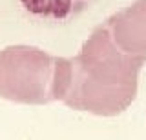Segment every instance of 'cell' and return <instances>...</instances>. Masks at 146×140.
<instances>
[{"instance_id": "1", "label": "cell", "mask_w": 146, "mask_h": 140, "mask_svg": "<svg viewBox=\"0 0 146 140\" xmlns=\"http://www.w3.org/2000/svg\"><path fill=\"white\" fill-rule=\"evenodd\" d=\"M146 60L121 51L106 26H99L70 58V78L62 102L97 116L124 113L137 95L139 71Z\"/></svg>"}, {"instance_id": "2", "label": "cell", "mask_w": 146, "mask_h": 140, "mask_svg": "<svg viewBox=\"0 0 146 140\" xmlns=\"http://www.w3.org/2000/svg\"><path fill=\"white\" fill-rule=\"evenodd\" d=\"M70 78V58L53 57L33 46L0 51V97L18 104L62 100Z\"/></svg>"}, {"instance_id": "3", "label": "cell", "mask_w": 146, "mask_h": 140, "mask_svg": "<svg viewBox=\"0 0 146 140\" xmlns=\"http://www.w3.org/2000/svg\"><path fill=\"white\" fill-rule=\"evenodd\" d=\"M121 51L146 60V0H135L104 22Z\"/></svg>"}, {"instance_id": "4", "label": "cell", "mask_w": 146, "mask_h": 140, "mask_svg": "<svg viewBox=\"0 0 146 140\" xmlns=\"http://www.w3.org/2000/svg\"><path fill=\"white\" fill-rule=\"evenodd\" d=\"M91 2L93 0H20L27 13L49 20H68Z\"/></svg>"}]
</instances>
